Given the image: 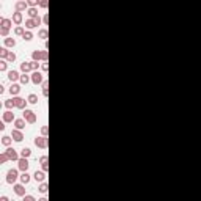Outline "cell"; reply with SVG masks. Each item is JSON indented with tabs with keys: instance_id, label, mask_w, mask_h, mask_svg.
<instances>
[{
	"instance_id": "cell-1",
	"label": "cell",
	"mask_w": 201,
	"mask_h": 201,
	"mask_svg": "<svg viewBox=\"0 0 201 201\" xmlns=\"http://www.w3.org/2000/svg\"><path fill=\"white\" fill-rule=\"evenodd\" d=\"M32 58H33V61L43 60L44 63H47V60H49V52H47V50H35V52L32 54Z\"/></svg>"
},
{
	"instance_id": "cell-2",
	"label": "cell",
	"mask_w": 201,
	"mask_h": 201,
	"mask_svg": "<svg viewBox=\"0 0 201 201\" xmlns=\"http://www.w3.org/2000/svg\"><path fill=\"white\" fill-rule=\"evenodd\" d=\"M19 178H21V176H19V171L16 170V168L8 170V173H7V182H8V184H13V186H14V184L18 182Z\"/></svg>"
},
{
	"instance_id": "cell-3",
	"label": "cell",
	"mask_w": 201,
	"mask_h": 201,
	"mask_svg": "<svg viewBox=\"0 0 201 201\" xmlns=\"http://www.w3.org/2000/svg\"><path fill=\"white\" fill-rule=\"evenodd\" d=\"M24 120L27 121V124H35V123H36V113L33 110L25 109L24 110Z\"/></svg>"
},
{
	"instance_id": "cell-4",
	"label": "cell",
	"mask_w": 201,
	"mask_h": 201,
	"mask_svg": "<svg viewBox=\"0 0 201 201\" xmlns=\"http://www.w3.org/2000/svg\"><path fill=\"white\" fill-rule=\"evenodd\" d=\"M32 82L35 83V85H40V83H44V74L40 71H33L32 72Z\"/></svg>"
},
{
	"instance_id": "cell-5",
	"label": "cell",
	"mask_w": 201,
	"mask_h": 201,
	"mask_svg": "<svg viewBox=\"0 0 201 201\" xmlns=\"http://www.w3.org/2000/svg\"><path fill=\"white\" fill-rule=\"evenodd\" d=\"M14 10L18 11V13H24V11H29V3H27L25 0H18V2L14 3Z\"/></svg>"
},
{
	"instance_id": "cell-6",
	"label": "cell",
	"mask_w": 201,
	"mask_h": 201,
	"mask_svg": "<svg viewBox=\"0 0 201 201\" xmlns=\"http://www.w3.org/2000/svg\"><path fill=\"white\" fill-rule=\"evenodd\" d=\"M13 100H14V107H16V109H19V110H25V109H27V102H29V100L22 99V98H19V96L13 98Z\"/></svg>"
},
{
	"instance_id": "cell-7",
	"label": "cell",
	"mask_w": 201,
	"mask_h": 201,
	"mask_svg": "<svg viewBox=\"0 0 201 201\" xmlns=\"http://www.w3.org/2000/svg\"><path fill=\"white\" fill-rule=\"evenodd\" d=\"M29 167H30V164H29V159L21 157V159L18 160V170H21L22 173L29 171Z\"/></svg>"
},
{
	"instance_id": "cell-8",
	"label": "cell",
	"mask_w": 201,
	"mask_h": 201,
	"mask_svg": "<svg viewBox=\"0 0 201 201\" xmlns=\"http://www.w3.org/2000/svg\"><path fill=\"white\" fill-rule=\"evenodd\" d=\"M35 145H36L38 148H41V149H46L47 145H49L47 137H36V138H35Z\"/></svg>"
},
{
	"instance_id": "cell-9",
	"label": "cell",
	"mask_w": 201,
	"mask_h": 201,
	"mask_svg": "<svg viewBox=\"0 0 201 201\" xmlns=\"http://www.w3.org/2000/svg\"><path fill=\"white\" fill-rule=\"evenodd\" d=\"M7 154H8L10 160H13V162H18L21 159L19 154H18V151H16L14 148H7Z\"/></svg>"
},
{
	"instance_id": "cell-10",
	"label": "cell",
	"mask_w": 201,
	"mask_h": 201,
	"mask_svg": "<svg viewBox=\"0 0 201 201\" xmlns=\"http://www.w3.org/2000/svg\"><path fill=\"white\" fill-rule=\"evenodd\" d=\"M11 138H13L14 142L21 143L22 140H24V134H22V131H18V129H13V132H11Z\"/></svg>"
},
{
	"instance_id": "cell-11",
	"label": "cell",
	"mask_w": 201,
	"mask_h": 201,
	"mask_svg": "<svg viewBox=\"0 0 201 201\" xmlns=\"http://www.w3.org/2000/svg\"><path fill=\"white\" fill-rule=\"evenodd\" d=\"M13 190H14V193L18 195V197H25V187H24V184H14Z\"/></svg>"
},
{
	"instance_id": "cell-12",
	"label": "cell",
	"mask_w": 201,
	"mask_h": 201,
	"mask_svg": "<svg viewBox=\"0 0 201 201\" xmlns=\"http://www.w3.org/2000/svg\"><path fill=\"white\" fill-rule=\"evenodd\" d=\"M8 80L10 82H13V83H16L18 80H21V74L16 69H13V71H8Z\"/></svg>"
},
{
	"instance_id": "cell-13",
	"label": "cell",
	"mask_w": 201,
	"mask_h": 201,
	"mask_svg": "<svg viewBox=\"0 0 201 201\" xmlns=\"http://www.w3.org/2000/svg\"><path fill=\"white\" fill-rule=\"evenodd\" d=\"M21 71L24 74H29V72L33 71V66H32V61H22L21 63Z\"/></svg>"
},
{
	"instance_id": "cell-14",
	"label": "cell",
	"mask_w": 201,
	"mask_h": 201,
	"mask_svg": "<svg viewBox=\"0 0 201 201\" xmlns=\"http://www.w3.org/2000/svg\"><path fill=\"white\" fill-rule=\"evenodd\" d=\"M33 178H35V181L36 182H46V178H47V175H46V171H35V175H33Z\"/></svg>"
},
{
	"instance_id": "cell-15",
	"label": "cell",
	"mask_w": 201,
	"mask_h": 201,
	"mask_svg": "<svg viewBox=\"0 0 201 201\" xmlns=\"http://www.w3.org/2000/svg\"><path fill=\"white\" fill-rule=\"evenodd\" d=\"M2 118H3V123H13V121H16V118H14V113H13L11 110H7V112H5Z\"/></svg>"
},
{
	"instance_id": "cell-16",
	"label": "cell",
	"mask_w": 201,
	"mask_h": 201,
	"mask_svg": "<svg viewBox=\"0 0 201 201\" xmlns=\"http://www.w3.org/2000/svg\"><path fill=\"white\" fill-rule=\"evenodd\" d=\"M11 24H13V19H8V18H2L0 19V29H11Z\"/></svg>"
},
{
	"instance_id": "cell-17",
	"label": "cell",
	"mask_w": 201,
	"mask_h": 201,
	"mask_svg": "<svg viewBox=\"0 0 201 201\" xmlns=\"http://www.w3.org/2000/svg\"><path fill=\"white\" fill-rule=\"evenodd\" d=\"M22 21H24V16H22V13H18V11H14L13 13V22L18 27H21V24H22Z\"/></svg>"
},
{
	"instance_id": "cell-18",
	"label": "cell",
	"mask_w": 201,
	"mask_h": 201,
	"mask_svg": "<svg viewBox=\"0 0 201 201\" xmlns=\"http://www.w3.org/2000/svg\"><path fill=\"white\" fill-rule=\"evenodd\" d=\"M10 93L16 98V96H18V94L21 93V85H18V83H13V85L10 87Z\"/></svg>"
},
{
	"instance_id": "cell-19",
	"label": "cell",
	"mask_w": 201,
	"mask_h": 201,
	"mask_svg": "<svg viewBox=\"0 0 201 201\" xmlns=\"http://www.w3.org/2000/svg\"><path fill=\"white\" fill-rule=\"evenodd\" d=\"M25 124H27V121L24 118H19V120L14 121V126H16V129H18V131H22L25 127Z\"/></svg>"
},
{
	"instance_id": "cell-20",
	"label": "cell",
	"mask_w": 201,
	"mask_h": 201,
	"mask_svg": "<svg viewBox=\"0 0 201 201\" xmlns=\"http://www.w3.org/2000/svg\"><path fill=\"white\" fill-rule=\"evenodd\" d=\"M3 44H5V47H7V49H11V47L16 46V40H14V38H5Z\"/></svg>"
},
{
	"instance_id": "cell-21",
	"label": "cell",
	"mask_w": 201,
	"mask_h": 201,
	"mask_svg": "<svg viewBox=\"0 0 201 201\" xmlns=\"http://www.w3.org/2000/svg\"><path fill=\"white\" fill-rule=\"evenodd\" d=\"M47 156H43V157L40 159V164H41V168H43V171H46L47 173V170H49V164H47Z\"/></svg>"
},
{
	"instance_id": "cell-22",
	"label": "cell",
	"mask_w": 201,
	"mask_h": 201,
	"mask_svg": "<svg viewBox=\"0 0 201 201\" xmlns=\"http://www.w3.org/2000/svg\"><path fill=\"white\" fill-rule=\"evenodd\" d=\"M35 27H38V22L35 19H27L25 21V29L27 30H32V29H35Z\"/></svg>"
},
{
	"instance_id": "cell-23",
	"label": "cell",
	"mask_w": 201,
	"mask_h": 201,
	"mask_svg": "<svg viewBox=\"0 0 201 201\" xmlns=\"http://www.w3.org/2000/svg\"><path fill=\"white\" fill-rule=\"evenodd\" d=\"M27 14H29V19H36L38 16V8H29V11H27Z\"/></svg>"
},
{
	"instance_id": "cell-24",
	"label": "cell",
	"mask_w": 201,
	"mask_h": 201,
	"mask_svg": "<svg viewBox=\"0 0 201 201\" xmlns=\"http://www.w3.org/2000/svg\"><path fill=\"white\" fill-rule=\"evenodd\" d=\"M19 179H21V182L25 186V184H29V182H30V179H32V178H30V175H29V173L25 171V173H22V175H21V178H19Z\"/></svg>"
},
{
	"instance_id": "cell-25",
	"label": "cell",
	"mask_w": 201,
	"mask_h": 201,
	"mask_svg": "<svg viewBox=\"0 0 201 201\" xmlns=\"http://www.w3.org/2000/svg\"><path fill=\"white\" fill-rule=\"evenodd\" d=\"M11 143H13V138H11V137H8V135H3V137H2V145H3V146L10 148Z\"/></svg>"
},
{
	"instance_id": "cell-26",
	"label": "cell",
	"mask_w": 201,
	"mask_h": 201,
	"mask_svg": "<svg viewBox=\"0 0 201 201\" xmlns=\"http://www.w3.org/2000/svg\"><path fill=\"white\" fill-rule=\"evenodd\" d=\"M30 82H32V77L29 74H21V83L22 85H29Z\"/></svg>"
},
{
	"instance_id": "cell-27",
	"label": "cell",
	"mask_w": 201,
	"mask_h": 201,
	"mask_svg": "<svg viewBox=\"0 0 201 201\" xmlns=\"http://www.w3.org/2000/svg\"><path fill=\"white\" fill-rule=\"evenodd\" d=\"M38 36H40L41 40H44V41H46L47 38H49V32H47V29H41L40 32H38Z\"/></svg>"
},
{
	"instance_id": "cell-28",
	"label": "cell",
	"mask_w": 201,
	"mask_h": 201,
	"mask_svg": "<svg viewBox=\"0 0 201 201\" xmlns=\"http://www.w3.org/2000/svg\"><path fill=\"white\" fill-rule=\"evenodd\" d=\"M30 156H32V149H30V148H24V149L21 151V157H24V159H29Z\"/></svg>"
},
{
	"instance_id": "cell-29",
	"label": "cell",
	"mask_w": 201,
	"mask_h": 201,
	"mask_svg": "<svg viewBox=\"0 0 201 201\" xmlns=\"http://www.w3.org/2000/svg\"><path fill=\"white\" fill-rule=\"evenodd\" d=\"M8 54H10V50L7 49V47H2V49H0V58H2V60H7V57H8Z\"/></svg>"
},
{
	"instance_id": "cell-30",
	"label": "cell",
	"mask_w": 201,
	"mask_h": 201,
	"mask_svg": "<svg viewBox=\"0 0 201 201\" xmlns=\"http://www.w3.org/2000/svg\"><path fill=\"white\" fill-rule=\"evenodd\" d=\"M24 33H25V29H24V27H16V29H14V35L16 36H24Z\"/></svg>"
},
{
	"instance_id": "cell-31",
	"label": "cell",
	"mask_w": 201,
	"mask_h": 201,
	"mask_svg": "<svg viewBox=\"0 0 201 201\" xmlns=\"http://www.w3.org/2000/svg\"><path fill=\"white\" fill-rule=\"evenodd\" d=\"M38 190H40L41 193H44V195H46V193H47V190H49V186H47V182H41V186L38 187Z\"/></svg>"
},
{
	"instance_id": "cell-32",
	"label": "cell",
	"mask_w": 201,
	"mask_h": 201,
	"mask_svg": "<svg viewBox=\"0 0 201 201\" xmlns=\"http://www.w3.org/2000/svg\"><path fill=\"white\" fill-rule=\"evenodd\" d=\"M27 100H29L30 104H38V96L35 93H32V94H29V98H27Z\"/></svg>"
},
{
	"instance_id": "cell-33",
	"label": "cell",
	"mask_w": 201,
	"mask_h": 201,
	"mask_svg": "<svg viewBox=\"0 0 201 201\" xmlns=\"http://www.w3.org/2000/svg\"><path fill=\"white\" fill-rule=\"evenodd\" d=\"M10 160L8 157V154H7V151H3L2 154H0V164H7V162Z\"/></svg>"
},
{
	"instance_id": "cell-34",
	"label": "cell",
	"mask_w": 201,
	"mask_h": 201,
	"mask_svg": "<svg viewBox=\"0 0 201 201\" xmlns=\"http://www.w3.org/2000/svg\"><path fill=\"white\" fill-rule=\"evenodd\" d=\"M24 41H32L33 40V33L30 32V30H25V33H24Z\"/></svg>"
},
{
	"instance_id": "cell-35",
	"label": "cell",
	"mask_w": 201,
	"mask_h": 201,
	"mask_svg": "<svg viewBox=\"0 0 201 201\" xmlns=\"http://www.w3.org/2000/svg\"><path fill=\"white\" fill-rule=\"evenodd\" d=\"M5 107H7L8 110L16 109V107H14V100H13V99H7V100H5Z\"/></svg>"
},
{
	"instance_id": "cell-36",
	"label": "cell",
	"mask_w": 201,
	"mask_h": 201,
	"mask_svg": "<svg viewBox=\"0 0 201 201\" xmlns=\"http://www.w3.org/2000/svg\"><path fill=\"white\" fill-rule=\"evenodd\" d=\"M7 69H8V61L7 60H2V61H0V71L5 72Z\"/></svg>"
},
{
	"instance_id": "cell-37",
	"label": "cell",
	"mask_w": 201,
	"mask_h": 201,
	"mask_svg": "<svg viewBox=\"0 0 201 201\" xmlns=\"http://www.w3.org/2000/svg\"><path fill=\"white\" fill-rule=\"evenodd\" d=\"M27 3H29V8H36L40 5V2H36V0H29Z\"/></svg>"
},
{
	"instance_id": "cell-38",
	"label": "cell",
	"mask_w": 201,
	"mask_h": 201,
	"mask_svg": "<svg viewBox=\"0 0 201 201\" xmlns=\"http://www.w3.org/2000/svg\"><path fill=\"white\" fill-rule=\"evenodd\" d=\"M14 60H16V54L10 50V54H8V57H7V61H14Z\"/></svg>"
},
{
	"instance_id": "cell-39",
	"label": "cell",
	"mask_w": 201,
	"mask_h": 201,
	"mask_svg": "<svg viewBox=\"0 0 201 201\" xmlns=\"http://www.w3.org/2000/svg\"><path fill=\"white\" fill-rule=\"evenodd\" d=\"M0 35H2L3 38H7V36L10 35V30H7V29H0Z\"/></svg>"
},
{
	"instance_id": "cell-40",
	"label": "cell",
	"mask_w": 201,
	"mask_h": 201,
	"mask_svg": "<svg viewBox=\"0 0 201 201\" xmlns=\"http://www.w3.org/2000/svg\"><path fill=\"white\" fill-rule=\"evenodd\" d=\"M47 132H49V127H47V126H43V127H41V134H43V137H47Z\"/></svg>"
},
{
	"instance_id": "cell-41",
	"label": "cell",
	"mask_w": 201,
	"mask_h": 201,
	"mask_svg": "<svg viewBox=\"0 0 201 201\" xmlns=\"http://www.w3.org/2000/svg\"><path fill=\"white\" fill-rule=\"evenodd\" d=\"M22 201H36L35 197H32V195H25L24 198H22Z\"/></svg>"
},
{
	"instance_id": "cell-42",
	"label": "cell",
	"mask_w": 201,
	"mask_h": 201,
	"mask_svg": "<svg viewBox=\"0 0 201 201\" xmlns=\"http://www.w3.org/2000/svg\"><path fill=\"white\" fill-rule=\"evenodd\" d=\"M38 7H41V8H47V7H49V2H47V0H41Z\"/></svg>"
},
{
	"instance_id": "cell-43",
	"label": "cell",
	"mask_w": 201,
	"mask_h": 201,
	"mask_svg": "<svg viewBox=\"0 0 201 201\" xmlns=\"http://www.w3.org/2000/svg\"><path fill=\"white\" fill-rule=\"evenodd\" d=\"M32 66H33V71H38L40 69V61H32Z\"/></svg>"
},
{
	"instance_id": "cell-44",
	"label": "cell",
	"mask_w": 201,
	"mask_h": 201,
	"mask_svg": "<svg viewBox=\"0 0 201 201\" xmlns=\"http://www.w3.org/2000/svg\"><path fill=\"white\" fill-rule=\"evenodd\" d=\"M43 24H44V25H47V24H49V14H47V13L43 16Z\"/></svg>"
},
{
	"instance_id": "cell-45",
	"label": "cell",
	"mask_w": 201,
	"mask_h": 201,
	"mask_svg": "<svg viewBox=\"0 0 201 201\" xmlns=\"http://www.w3.org/2000/svg\"><path fill=\"white\" fill-rule=\"evenodd\" d=\"M41 69H43L44 72H47V69H49V65H47V63H43V65H41Z\"/></svg>"
},
{
	"instance_id": "cell-46",
	"label": "cell",
	"mask_w": 201,
	"mask_h": 201,
	"mask_svg": "<svg viewBox=\"0 0 201 201\" xmlns=\"http://www.w3.org/2000/svg\"><path fill=\"white\" fill-rule=\"evenodd\" d=\"M43 94H44V96H49V88H44V90H43Z\"/></svg>"
},
{
	"instance_id": "cell-47",
	"label": "cell",
	"mask_w": 201,
	"mask_h": 201,
	"mask_svg": "<svg viewBox=\"0 0 201 201\" xmlns=\"http://www.w3.org/2000/svg\"><path fill=\"white\" fill-rule=\"evenodd\" d=\"M44 88H49V82L47 80H44V83H43V90Z\"/></svg>"
},
{
	"instance_id": "cell-48",
	"label": "cell",
	"mask_w": 201,
	"mask_h": 201,
	"mask_svg": "<svg viewBox=\"0 0 201 201\" xmlns=\"http://www.w3.org/2000/svg\"><path fill=\"white\" fill-rule=\"evenodd\" d=\"M0 201H10V198L8 197H2V198H0Z\"/></svg>"
},
{
	"instance_id": "cell-49",
	"label": "cell",
	"mask_w": 201,
	"mask_h": 201,
	"mask_svg": "<svg viewBox=\"0 0 201 201\" xmlns=\"http://www.w3.org/2000/svg\"><path fill=\"white\" fill-rule=\"evenodd\" d=\"M38 201H49V200H47L46 197H43V198H40V200H38Z\"/></svg>"
}]
</instances>
